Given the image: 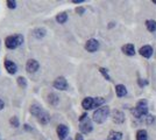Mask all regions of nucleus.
<instances>
[{"instance_id":"obj_1","label":"nucleus","mask_w":156,"mask_h":140,"mask_svg":"<svg viewBox=\"0 0 156 140\" xmlns=\"http://www.w3.org/2000/svg\"><path fill=\"white\" fill-rule=\"evenodd\" d=\"M132 113L135 118H142L148 114V103L146 99H141L136 103V106L132 110Z\"/></svg>"},{"instance_id":"obj_2","label":"nucleus","mask_w":156,"mask_h":140,"mask_svg":"<svg viewBox=\"0 0 156 140\" xmlns=\"http://www.w3.org/2000/svg\"><path fill=\"white\" fill-rule=\"evenodd\" d=\"M108 114H110V107L104 105V106L97 109V110L93 112L92 118H93V121H96L97 124H103L105 120L107 119Z\"/></svg>"},{"instance_id":"obj_3","label":"nucleus","mask_w":156,"mask_h":140,"mask_svg":"<svg viewBox=\"0 0 156 140\" xmlns=\"http://www.w3.org/2000/svg\"><path fill=\"white\" fill-rule=\"evenodd\" d=\"M22 43H23V36L20 35V34H18V35H9L5 40V46L8 49H15L16 47L21 46Z\"/></svg>"},{"instance_id":"obj_4","label":"nucleus","mask_w":156,"mask_h":140,"mask_svg":"<svg viewBox=\"0 0 156 140\" xmlns=\"http://www.w3.org/2000/svg\"><path fill=\"white\" fill-rule=\"evenodd\" d=\"M79 130L83 134H87L92 132L93 130V125H92V121L89 118H85V119L80 120L79 121Z\"/></svg>"},{"instance_id":"obj_5","label":"nucleus","mask_w":156,"mask_h":140,"mask_svg":"<svg viewBox=\"0 0 156 140\" xmlns=\"http://www.w3.org/2000/svg\"><path fill=\"white\" fill-rule=\"evenodd\" d=\"M54 88L57 89V90H61V91H64L68 89V81L65 80V77L63 76H59L56 80L54 81Z\"/></svg>"},{"instance_id":"obj_6","label":"nucleus","mask_w":156,"mask_h":140,"mask_svg":"<svg viewBox=\"0 0 156 140\" xmlns=\"http://www.w3.org/2000/svg\"><path fill=\"white\" fill-rule=\"evenodd\" d=\"M85 49L89 52V53H94L99 49V41L96 39H90V40L86 41L85 43Z\"/></svg>"},{"instance_id":"obj_7","label":"nucleus","mask_w":156,"mask_h":140,"mask_svg":"<svg viewBox=\"0 0 156 140\" xmlns=\"http://www.w3.org/2000/svg\"><path fill=\"white\" fill-rule=\"evenodd\" d=\"M39 68H40V64H39V62H37L36 60H34V59H30V60L27 61V63H26V70L29 74L36 73V71L39 70Z\"/></svg>"},{"instance_id":"obj_8","label":"nucleus","mask_w":156,"mask_h":140,"mask_svg":"<svg viewBox=\"0 0 156 140\" xmlns=\"http://www.w3.org/2000/svg\"><path fill=\"white\" fill-rule=\"evenodd\" d=\"M56 132H57V137L59 140H64L69 134V127L64 124H59L56 128Z\"/></svg>"},{"instance_id":"obj_9","label":"nucleus","mask_w":156,"mask_h":140,"mask_svg":"<svg viewBox=\"0 0 156 140\" xmlns=\"http://www.w3.org/2000/svg\"><path fill=\"white\" fill-rule=\"evenodd\" d=\"M112 119L115 124H122L125 121V113L120 110H114L112 112Z\"/></svg>"},{"instance_id":"obj_10","label":"nucleus","mask_w":156,"mask_h":140,"mask_svg":"<svg viewBox=\"0 0 156 140\" xmlns=\"http://www.w3.org/2000/svg\"><path fill=\"white\" fill-rule=\"evenodd\" d=\"M139 53H140V55L143 56V57L149 59V57H151L153 53H154V49H153V47L149 46V45H146V46H142L140 48Z\"/></svg>"},{"instance_id":"obj_11","label":"nucleus","mask_w":156,"mask_h":140,"mask_svg":"<svg viewBox=\"0 0 156 140\" xmlns=\"http://www.w3.org/2000/svg\"><path fill=\"white\" fill-rule=\"evenodd\" d=\"M5 69L7 70V73L8 74H15L18 71V66H16V63L13 62V61L11 60H5Z\"/></svg>"},{"instance_id":"obj_12","label":"nucleus","mask_w":156,"mask_h":140,"mask_svg":"<svg viewBox=\"0 0 156 140\" xmlns=\"http://www.w3.org/2000/svg\"><path fill=\"white\" fill-rule=\"evenodd\" d=\"M94 105V98L93 97H85L82 102V106L84 110H92Z\"/></svg>"},{"instance_id":"obj_13","label":"nucleus","mask_w":156,"mask_h":140,"mask_svg":"<svg viewBox=\"0 0 156 140\" xmlns=\"http://www.w3.org/2000/svg\"><path fill=\"white\" fill-rule=\"evenodd\" d=\"M46 34H47V29L46 28H43V27L35 28V29L33 31V35H34V38H35V39H37V40L43 39V38L46 36Z\"/></svg>"},{"instance_id":"obj_14","label":"nucleus","mask_w":156,"mask_h":140,"mask_svg":"<svg viewBox=\"0 0 156 140\" xmlns=\"http://www.w3.org/2000/svg\"><path fill=\"white\" fill-rule=\"evenodd\" d=\"M50 119H51L50 114L48 113L47 111H44V110H43V111L37 116V120H39L41 124H43V125H47V124L50 121Z\"/></svg>"},{"instance_id":"obj_15","label":"nucleus","mask_w":156,"mask_h":140,"mask_svg":"<svg viewBox=\"0 0 156 140\" xmlns=\"http://www.w3.org/2000/svg\"><path fill=\"white\" fill-rule=\"evenodd\" d=\"M121 50H122V53L125 55H128V56H133L135 54V48H134V46L132 43H127V45L122 46Z\"/></svg>"},{"instance_id":"obj_16","label":"nucleus","mask_w":156,"mask_h":140,"mask_svg":"<svg viewBox=\"0 0 156 140\" xmlns=\"http://www.w3.org/2000/svg\"><path fill=\"white\" fill-rule=\"evenodd\" d=\"M48 103L52 106H57L59 103V97L55 92H50L48 95Z\"/></svg>"},{"instance_id":"obj_17","label":"nucleus","mask_w":156,"mask_h":140,"mask_svg":"<svg viewBox=\"0 0 156 140\" xmlns=\"http://www.w3.org/2000/svg\"><path fill=\"white\" fill-rule=\"evenodd\" d=\"M29 111H30V113H32L34 117H36V118H37V116L43 111V109L40 106L39 104H36V103H35V104H32V105H30Z\"/></svg>"},{"instance_id":"obj_18","label":"nucleus","mask_w":156,"mask_h":140,"mask_svg":"<svg viewBox=\"0 0 156 140\" xmlns=\"http://www.w3.org/2000/svg\"><path fill=\"white\" fill-rule=\"evenodd\" d=\"M115 93L118 97H125L127 95V89L124 84H118L115 85Z\"/></svg>"},{"instance_id":"obj_19","label":"nucleus","mask_w":156,"mask_h":140,"mask_svg":"<svg viewBox=\"0 0 156 140\" xmlns=\"http://www.w3.org/2000/svg\"><path fill=\"white\" fill-rule=\"evenodd\" d=\"M122 139V133L118 132V131H111L108 134L107 140H121Z\"/></svg>"},{"instance_id":"obj_20","label":"nucleus","mask_w":156,"mask_h":140,"mask_svg":"<svg viewBox=\"0 0 156 140\" xmlns=\"http://www.w3.org/2000/svg\"><path fill=\"white\" fill-rule=\"evenodd\" d=\"M136 140H148V133L146 130H139L136 132Z\"/></svg>"},{"instance_id":"obj_21","label":"nucleus","mask_w":156,"mask_h":140,"mask_svg":"<svg viewBox=\"0 0 156 140\" xmlns=\"http://www.w3.org/2000/svg\"><path fill=\"white\" fill-rule=\"evenodd\" d=\"M146 27H147V29L151 32V33H154L156 31V21L155 20H147L146 21Z\"/></svg>"},{"instance_id":"obj_22","label":"nucleus","mask_w":156,"mask_h":140,"mask_svg":"<svg viewBox=\"0 0 156 140\" xmlns=\"http://www.w3.org/2000/svg\"><path fill=\"white\" fill-rule=\"evenodd\" d=\"M68 20V14L65 13V12H62V13H59L56 15V21L58 22V23H65Z\"/></svg>"},{"instance_id":"obj_23","label":"nucleus","mask_w":156,"mask_h":140,"mask_svg":"<svg viewBox=\"0 0 156 140\" xmlns=\"http://www.w3.org/2000/svg\"><path fill=\"white\" fill-rule=\"evenodd\" d=\"M105 103V99L103 97H96L94 98V105H93V109H96V107H101L103 106V104Z\"/></svg>"},{"instance_id":"obj_24","label":"nucleus","mask_w":156,"mask_h":140,"mask_svg":"<svg viewBox=\"0 0 156 140\" xmlns=\"http://www.w3.org/2000/svg\"><path fill=\"white\" fill-rule=\"evenodd\" d=\"M18 84H19L20 88H22V89H26L27 88V80L25 78V77H22V76H20V77H18Z\"/></svg>"},{"instance_id":"obj_25","label":"nucleus","mask_w":156,"mask_h":140,"mask_svg":"<svg viewBox=\"0 0 156 140\" xmlns=\"http://www.w3.org/2000/svg\"><path fill=\"white\" fill-rule=\"evenodd\" d=\"M9 123H11V125L14 127H19L20 126V123H19V118L16 117V116H14L12 117L11 119H9Z\"/></svg>"},{"instance_id":"obj_26","label":"nucleus","mask_w":156,"mask_h":140,"mask_svg":"<svg viewBox=\"0 0 156 140\" xmlns=\"http://www.w3.org/2000/svg\"><path fill=\"white\" fill-rule=\"evenodd\" d=\"M153 121H154V117H153L151 114H147L146 118H144V123H146L147 125H151Z\"/></svg>"},{"instance_id":"obj_27","label":"nucleus","mask_w":156,"mask_h":140,"mask_svg":"<svg viewBox=\"0 0 156 140\" xmlns=\"http://www.w3.org/2000/svg\"><path fill=\"white\" fill-rule=\"evenodd\" d=\"M99 71H100V73H101L103 75H104V77H105V78H106L107 81H112V80H111V77H110V75L107 74V70H106L105 68H99Z\"/></svg>"},{"instance_id":"obj_28","label":"nucleus","mask_w":156,"mask_h":140,"mask_svg":"<svg viewBox=\"0 0 156 140\" xmlns=\"http://www.w3.org/2000/svg\"><path fill=\"white\" fill-rule=\"evenodd\" d=\"M7 6H8V8H15L16 7V1H14V0H7Z\"/></svg>"},{"instance_id":"obj_29","label":"nucleus","mask_w":156,"mask_h":140,"mask_svg":"<svg viewBox=\"0 0 156 140\" xmlns=\"http://www.w3.org/2000/svg\"><path fill=\"white\" fill-rule=\"evenodd\" d=\"M137 83H139V85H140V87H144V85H147V84H148V81L143 80V78H139V80H137Z\"/></svg>"},{"instance_id":"obj_30","label":"nucleus","mask_w":156,"mask_h":140,"mask_svg":"<svg viewBox=\"0 0 156 140\" xmlns=\"http://www.w3.org/2000/svg\"><path fill=\"white\" fill-rule=\"evenodd\" d=\"M76 12H77L78 14H83L85 12V8L84 7H77V8H76Z\"/></svg>"},{"instance_id":"obj_31","label":"nucleus","mask_w":156,"mask_h":140,"mask_svg":"<svg viewBox=\"0 0 156 140\" xmlns=\"http://www.w3.org/2000/svg\"><path fill=\"white\" fill-rule=\"evenodd\" d=\"M75 140H84V138H83L82 133H77V134H76V139H75Z\"/></svg>"},{"instance_id":"obj_32","label":"nucleus","mask_w":156,"mask_h":140,"mask_svg":"<svg viewBox=\"0 0 156 140\" xmlns=\"http://www.w3.org/2000/svg\"><path fill=\"white\" fill-rule=\"evenodd\" d=\"M5 107V103H4V100L0 99V110H2Z\"/></svg>"},{"instance_id":"obj_33","label":"nucleus","mask_w":156,"mask_h":140,"mask_svg":"<svg viewBox=\"0 0 156 140\" xmlns=\"http://www.w3.org/2000/svg\"><path fill=\"white\" fill-rule=\"evenodd\" d=\"M85 118H87V114L83 113L82 116H80V117H79V121H80V120H83V119H85Z\"/></svg>"},{"instance_id":"obj_34","label":"nucleus","mask_w":156,"mask_h":140,"mask_svg":"<svg viewBox=\"0 0 156 140\" xmlns=\"http://www.w3.org/2000/svg\"><path fill=\"white\" fill-rule=\"evenodd\" d=\"M72 2L73 4H82V2H84V0H72Z\"/></svg>"},{"instance_id":"obj_35","label":"nucleus","mask_w":156,"mask_h":140,"mask_svg":"<svg viewBox=\"0 0 156 140\" xmlns=\"http://www.w3.org/2000/svg\"><path fill=\"white\" fill-rule=\"evenodd\" d=\"M153 2H154V4L156 5V0H153Z\"/></svg>"},{"instance_id":"obj_36","label":"nucleus","mask_w":156,"mask_h":140,"mask_svg":"<svg viewBox=\"0 0 156 140\" xmlns=\"http://www.w3.org/2000/svg\"><path fill=\"white\" fill-rule=\"evenodd\" d=\"M69 140H72V139H69Z\"/></svg>"}]
</instances>
